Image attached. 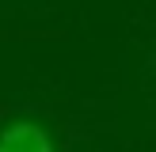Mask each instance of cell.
Listing matches in <instances>:
<instances>
[{"mask_svg":"<svg viewBox=\"0 0 156 152\" xmlns=\"http://www.w3.org/2000/svg\"><path fill=\"white\" fill-rule=\"evenodd\" d=\"M141 84H145V91H149V99L156 103V42H152V50H149V61H145Z\"/></svg>","mask_w":156,"mask_h":152,"instance_id":"2","label":"cell"},{"mask_svg":"<svg viewBox=\"0 0 156 152\" xmlns=\"http://www.w3.org/2000/svg\"><path fill=\"white\" fill-rule=\"evenodd\" d=\"M8 4H27V0H8Z\"/></svg>","mask_w":156,"mask_h":152,"instance_id":"3","label":"cell"},{"mask_svg":"<svg viewBox=\"0 0 156 152\" xmlns=\"http://www.w3.org/2000/svg\"><path fill=\"white\" fill-rule=\"evenodd\" d=\"M0 152H61L53 129L34 114H12L0 122Z\"/></svg>","mask_w":156,"mask_h":152,"instance_id":"1","label":"cell"}]
</instances>
